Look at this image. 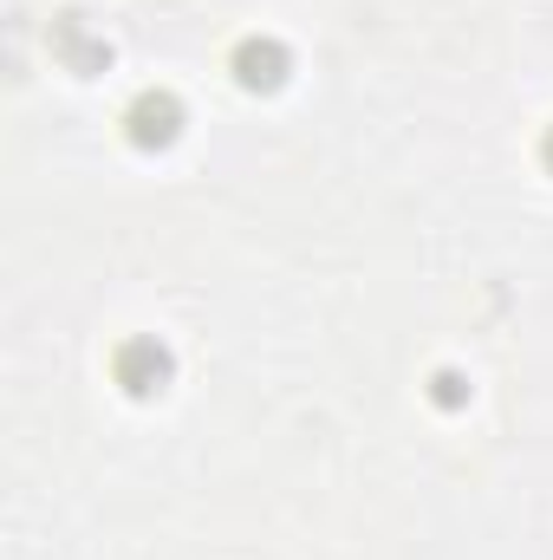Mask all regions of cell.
Wrapping results in <instances>:
<instances>
[{
	"label": "cell",
	"mask_w": 553,
	"mask_h": 560,
	"mask_svg": "<svg viewBox=\"0 0 553 560\" xmlns=\"http://www.w3.org/2000/svg\"><path fill=\"white\" fill-rule=\"evenodd\" d=\"M548 156H553V143H548Z\"/></svg>",
	"instance_id": "obj_2"
},
{
	"label": "cell",
	"mask_w": 553,
	"mask_h": 560,
	"mask_svg": "<svg viewBox=\"0 0 553 560\" xmlns=\"http://www.w3.org/2000/svg\"><path fill=\"white\" fill-rule=\"evenodd\" d=\"M242 66H280V52H274V46H248V52H242ZM248 85H268V72H255Z\"/></svg>",
	"instance_id": "obj_1"
}]
</instances>
